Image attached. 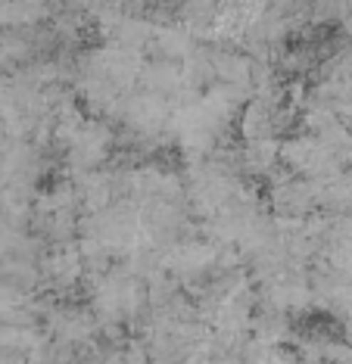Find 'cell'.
Masks as SVG:
<instances>
[{
	"mask_svg": "<svg viewBox=\"0 0 352 364\" xmlns=\"http://www.w3.org/2000/svg\"><path fill=\"white\" fill-rule=\"evenodd\" d=\"M296 330L303 333V339H312V343H340L343 333H346V327H343V321L337 314L321 311V309L306 311L296 321Z\"/></svg>",
	"mask_w": 352,
	"mask_h": 364,
	"instance_id": "6da1fadb",
	"label": "cell"
}]
</instances>
